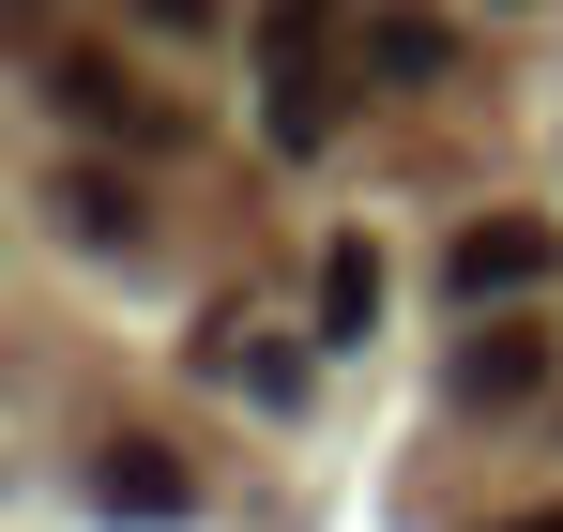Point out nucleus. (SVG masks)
I'll return each instance as SVG.
<instances>
[{"mask_svg": "<svg viewBox=\"0 0 563 532\" xmlns=\"http://www.w3.org/2000/svg\"><path fill=\"white\" fill-rule=\"evenodd\" d=\"M275 153H320V122H335V0H275Z\"/></svg>", "mask_w": 563, "mask_h": 532, "instance_id": "f257e3e1", "label": "nucleus"}, {"mask_svg": "<svg viewBox=\"0 0 563 532\" xmlns=\"http://www.w3.org/2000/svg\"><path fill=\"white\" fill-rule=\"evenodd\" d=\"M549 259H563V244L533 229V213H472V229H457V289H472V304H518V289H549Z\"/></svg>", "mask_w": 563, "mask_h": 532, "instance_id": "f03ea898", "label": "nucleus"}, {"mask_svg": "<svg viewBox=\"0 0 563 532\" xmlns=\"http://www.w3.org/2000/svg\"><path fill=\"white\" fill-rule=\"evenodd\" d=\"M518 396H549V335H533V320H472L457 411H518Z\"/></svg>", "mask_w": 563, "mask_h": 532, "instance_id": "7ed1b4c3", "label": "nucleus"}, {"mask_svg": "<svg viewBox=\"0 0 563 532\" xmlns=\"http://www.w3.org/2000/svg\"><path fill=\"white\" fill-rule=\"evenodd\" d=\"M92 502H107V518H198V472L168 442H107L92 456Z\"/></svg>", "mask_w": 563, "mask_h": 532, "instance_id": "20e7f679", "label": "nucleus"}, {"mask_svg": "<svg viewBox=\"0 0 563 532\" xmlns=\"http://www.w3.org/2000/svg\"><path fill=\"white\" fill-rule=\"evenodd\" d=\"M46 77H62V107H77V122H107V137H168V107L122 77V62H92V46H62Z\"/></svg>", "mask_w": 563, "mask_h": 532, "instance_id": "39448f33", "label": "nucleus"}, {"mask_svg": "<svg viewBox=\"0 0 563 532\" xmlns=\"http://www.w3.org/2000/svg\"><path fill=\"white\" fill-rule=\"evenodd\" d=\"M366 320H380V244L335 229V244H320V335H366Z\"/></svg>", "mask_w": 563, "mask_h": 532, "instance_id": "423d86ee", "label": "nucleus"}, {"mask_svg": "<svg viewBox=\"0 0 563 532\" xmlns=\"http://www.w3.org/2000/svg\"><path fill=\"white\" fill-rule=\"evenodd\" d=\"M366 62H380L396 91H427L442 62H457V46H442V15H380V31H366Z\"/></svg>", "mask_w": 563, "mask_h": 532, "instance_id": "0eeeda50", "label": "nucleus"}, {"mask_svg": "<svg viewBox=\"0 0 563 532\" xmlns=\"http://www.w3.org/2000/svg\"><path fill=\"white\" fill-rule=\"evenodd\" d=\"M137 15H168V31H198V15H213V0H137Z\"/></svg>", "mask_w": 563, "mask_h": 532, "instance_id": "6e6552de", "label": "nucleus"}, {"mask_svg": "<svg viewBox=\"0 0 563 532\" xmlns=\"http://www.w3.org/2000/svg\"><path fill=\"white\" fill-rule=\"evenodd\" d=\"M503 532H563V502H533V518H503Z\"/></svg>", "mask_w": 563, "mask_h": 532, "instance_id": "1a4fd4ad", "label": "nucleus"}, {"mask_svg": "<svg viewBox=\"0 0 563 532\" xmlns=\"http://www.w3.org/2000/svg\"><path fill=\"white\" fill-rule=\"evenodd\" d=\"M15 15H46V0H15Z\"/></svg>", "mask_w": 563, "mask_h": 532, "instance_id": "9d476101", "label": "nucleus"}]
</instances>
